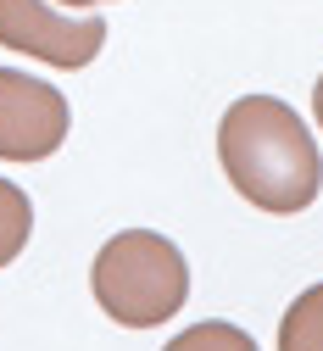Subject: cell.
Masks as SVG:
<instances>
[{
	"label": "cell",
	"mask_w": 323,
	"mask_h": 351,
	"mask_svg": "<svg viewBox=\"0 0 323 351\" xmlns=\"http://www.w3.org/2000/svg\"><path fill=\"white\" fill-rule=\"evenodd\" d=\"M73 128L67 95L34 73L0 67V162H45Z\"/></svg>",
	"instance_id": "obj_4"
},
{
	"label": "cell",
	"mask_w": 323,
	"mask_h": 351,
	"mask_svg": "<svg viewBox=\"0 0 323 351\" xmlns=\"http://www.w3.org/2000/svg\"><path fill=\"white\" fill-rule=\"evenodd\" d=\"M28 234H34V201L12 179H0V268L23 256Z\"/></svg>",
	"instance_id": "obj_6"
},
{
	"label": "cell",
	"mask_w": 323,
	"mask_h": 351,
	"mask_svg": "<svg viewBox=\"0 0 323 351\" xmlns=\"http://www.w3.org/2000/svg\"><path fill=\"white\" fill-rule=\"evenodd\" d=\"M279 351H323V285L301 290V295L285 306Z\"/></svg>",
	"instance_id": "obj_5"
},
{
	"label": "cell",
	"mask_w": 323,
	"mask_h": 351,
	"mask_svg": "<svg viewBox=\"0 0 323 351\" xmlns=\"http://www.w3.org/2000/svg\"><path fill=\"white\" fill-rule=\"evenodd\" d=\"M312 112H318V128H323V73H318V84H312Z\"/></svg>",
	"instance_id": "obj_8"
},
{
	"label": "cell",
	"mask_w": 323,
	"mask_h": 351,
	"mask_svg": "<svg viewBox=\"0 0 323 351\" xmlns=\"http://www.w3.org/2000/svg\"><path fill=\"white\" fill-rule=\"evenodd\" d=\"M56 6H73V12H84V6H106V0H56Z\"/></svg>",
	"instance_id": "obj_9"
},
{
	"label": "cell",
	"mask_w": 323,
	"mask_h": 351,
	"mask_svg": "<svg viewBox=\"0 0 323 351\" xmlns=\"http://www.w3.org/2000/svg\"><path fill=\"white\" fill-rule=\"evenodd\" d=\"M217 162L251 206L262 212H307L323 190V156L307 123L273 95H246L217 123Z\"/></svg>",
	"instance_id": "obj_1"
},
{
	"label": "cell",
	"mask_w": 323,
	"mask_h": 351,
	"mask_svg": "<svg viewBox=\"0 0 323 351\" xmlns=\"http://www.w3.org/2000/svg\"><path fill=\"white\" fill-rule=\"evenodd\" d=\"M0 45L45 67H89L106 45V17H67L45 0H0Z\"/></svg>",
	"instance_id": "obj_3"
},
{
	"label": "cell",
	"mask_w": 323,
	"mask_h": 351,
	"mask_svg": "<svg viewBox=\"0 0 323 351\" xmlns=\"http://www.w3.org/2000/svg\"><path fill=\"white\" fill-rule=\"evenodd\" d=\"M89 290H95L101 313L123 329H156L184 313L190 295V262L184 251L156 234V229H123L95 251L89 268Z\"/></svg>",
	"instance_id": "obj_2"
},
{
	"label": "cell",
	"mask_w": 323,
	"mask_h": 351,
	"mask_svg": "<svg viewBox=\"0 0 323 351\" xmlns=\"http://www.w3.org/2000/svg\"><path fill=\"white\" fill-rule=\"evenodd\" d=\"M162 351H256V340H251L240 324L212 318V324H190L184 335H173Z\"/></svg>",
	"instance_id": "obj_7"
}]
</instances>
